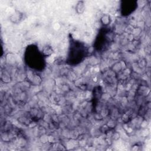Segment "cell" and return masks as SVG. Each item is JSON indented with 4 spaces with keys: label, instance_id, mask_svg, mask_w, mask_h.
Returning a JSON list of instances; mask_svg holds the SVG:
<instances>
[{
    "label": "cell",
    "instance_id": "5b68a950",
    "mask_svg": "<svg viewBox=\"0 0 151 151\" xmlns=\"http://www.w3.org/2000/svg\"><path fill=\"white\" fill-rule=\"evenodd\" d=\"M100 21H101V24L103 26L106 27V26H108L110 24V22H111V19L110 15H109L107 14H104L101 17Z\"/></svg>",
    "mask_w": 151,
    "mask_h": 151
},
{
    "label": "cell",
    "instance_id": "3957f363",
    "mask_svg": "<svg viewBox=\"0 0 151 151\" xmlns=\"http://www.w3.org/2000/svg\"><path fill=\"white\" fill-rule=\"evenodd\" d=\"M24 18V14L18 10H15L9 17V20L12 23L18 24Z\"/></svg>",
    "mask_w": 151,
    "mask_h": 151
},
{
    "label": "cell",
    "instance_id": "6da1fadb",
    "mask_svg": "<svg viewBox=\"0 0 151 151\" xmlns=\"http://www.w3.org/2000/svg\"><path fill=\"white\" fill-rule=\"evenodd\" d=\"M44 55L42 52H40L34 45L28 47L25 52V62L28 67L36 70H41L43 69L44 67Z\"/></svg>",
    "mask_w": 151,
    "mask_h": 151
},
{
    "label": "cell",
    "instance_id": "7a4b0ae2",
    "mask_svg": "<svg viewBox=\"0 0 151 151\" xmlns=\"http://www.w3.org/2000/svg\"><path fill=\"white\" fill-rule=\"evenodd\" d=\"M136 8V2L132 1H123L122 4V15H129Z\"/></svg>",
    "mask_w": 151,
    "mask_h": 151
},
{
    "label": "cell",
    "instance_id": "277c9868",
    "mask_svg": "<svg viewBox=\"0 0 151 151\" xmlns=\"http://www.w3.org/2000/svg\"><path fill=\"white\" fill-rule=\"evenodd\" d=\"M86 9V6H85V3L83 1H79L77 2L75 6V10L76 12L78 14H83Z\"/></svg>",
    "mask_w": 151,
    "mask_h": 151
}]
</instances>
